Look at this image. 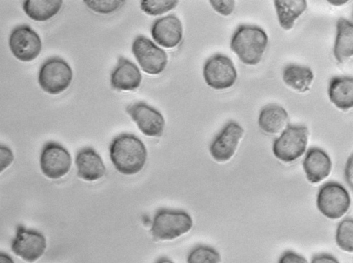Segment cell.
Returning a JSON list of instances; mask_svg holds the SVG:
<instances>
[{
    "instance_id": "obj_14",
    "label": "cell",
    "mask_w": 353,
    "mask_h": 263,
    "mask_svg": "<svg viewBox=\"0 0 353 263\" xmlns=\"http://www.w3.org/2000/svg\"><path fill=\"white\" fill-rule=\"evenodd\" d=\"M150 33L157 44L172 48L178 45L183 39V25L176 15L168 14L153 22Z\"/></svg>"
},
{
    "instance_id": "obj_32",
    "label": "cell",
    "mask_w": 353,
    "mask_h": 263,
    "mask_svg": "<svg viewBox=\"0 0 353 263\" xmlns=\"http://www.w3.org/2000/svg\"><path fill=\"white\" fill-rule=\"evenodd\" d=\"M345 178L347 182L349 183L350 186L352 187V156H351L347 161L345 167Z\"/></svg>"
},
{
    "instance_id": "obj_17",
    "label": "cell",
    "mask_w": 353,
    "mask_h": 263,
    "mask_svg": "<svg viewBox=\"0 0 353 263\" xmlns=\"http://www.w3.org/2000/svg\"><path fill=\"white\" fill-rule=\"evenodd\" d=\"M303 166L307 180L312 183H317L330 174L332 162L325 151L313 147L307 152Z\"/></svg>"
},
{
    "instance_id": "obj_3",
    "label": "cell",
    "mask_w": 353,
    "mask_h": 263,
    "mask_svg": "<svg viewBox=\"0 0 353 263\" xmlns=\"http://www.w3.org/2000/svg\"><path fill=\"white\" fill-rule=\"evenodd\" d=\"M192 224L187 212L162 208L154 214L150 232L155 240H171L188 232Z\"/></svg>"
},
{
    "instance_id": "obj_35",
    "label": "cell",
    "mask_w": 353,
    "mask_h": 263,
    "mask_svg": "<svg viewBox=\"0 0 353 263\" xmlns=\"http://www.w3.org/2000/svg\"><path fill=\"white\" fill-rule=\"evenodd\" d=\"M156 263H173V262L168 258L161 257Z\"/></svg>"
},
{
    "instance_id": "obj_30",
    "label": "cell",
    "mask_w": 353,
    "mask_h": 263,
    "mask_svg": "<svg viewBox=\"0 0 353 263\" xmlns=\"http://www.w3.org/2000/svg\"><path fill=\"white\" fill-rule=\"evenodd\" d=\"M278 263H307V262L302 255L288 251L281 256Z\"/></svg>"
},
{
    "instance_id": "obj_10",
    "label": "cell",
    "mask_w": 353,
    "mask_h": 263,
    "mask_svg": "<svg viewBox=\"0 0 353 263\" xmlns=\"http://www.w3.org/2000/svg\"><path fill=\"white\" fill-rule=\"evenodd\" d=\"M71 165V156L63 146L55 142L45 144L40 156V167L46 176L60 178L68 173Z\"/></svg>"
},
{
    "instance_id": "obj_13",
    "label": "cell",
    "mask_w": 353,
    "mask_h": 263,
    "mask_svg": "<svg viewBox=\"0 0 353 263\" xmlns=\"http://www.w3.org/2000/svg\"><path fill=\"white\" fill-rule=\"evenodd\" d=\"M243 133L244 130L239 123L234 121L227 123L210 146L209 150L213 158L218 162L230 160L234 154Z\"/></svg>"
},
{
    "instance_id": "obj_29",
    "label": "cell",
    "mask_w": 353,
    "mask_h": 263,
    "mask_svg": "<svg viewBox=\"0 0 353 263\" xmlns=\"http://www.w3.org/2000/svg\"><path fill=\"white\" fill-rule=\"evenodd\" d=\"M14 160L12 150L7 146L0 144V173L9 167Z\"/></svg>"
},
{
    "instance_id": "obj_11",
    "label": "cell",
    "mask_w": 353,
    "mask_h": 263,
    "mask_svg": "<svg viewBox=\"0 0 353 263\" xmlns=\"http://www.w3.org/2000/svg\"><path fill=\"white\" fill-rule=\"evenodd\" d=\"M126 112L145 136L160 137L164 131L165 119L161 113L143 101L127 106Z\"/></svg>"
},
{
    "instance_id": "obj_22",
    "label": "cell",
    "mask_w": 353,
    "mask_h": 263,
    "mask_svg": "<svg viewBox=\"0 0 353 263\" xmlns=\"http://www.w3.org/2000/svg\"><path fill=\"white\" fill-rule=\"evenodd\" d=\"M284 83L299 92L309 90L314 79V74L308 67L290 64L285 67L283 72Z\"/></svg>"
},
{
    "instance_id": "obj_16",
    "label": "cell",
    "mask_w": 353,
    "mask_h": 263,
    "mask_svg": "<svg viewBox=\"0 0 353 263\" xmlns=\"http://www.w3.org/2000/svg\"><path fill=\"white\" fill-rule=\"evenodd\" d=\"M75 164L78 176L88 182L99 180L106 171L101 157L90 147H83L78 151Z\"/></svg>"
},
{
    "instance_id": "obj_33",
    "label": "cell",
    "mask_w": 353,
    "mask_h": 263,
    "mask_svg": "<svg viewBox=\"0 0 353 263\" xmlns=\"http://www.w3.org/2000/svg\"><path fill=\"white\" fill-rule=\"evenodd\" d=\"M0 263H14L8 255L0 252Z\"/></svg>"
},
{
    "instance_id": "obj_1",
    "label": "cell",
    "mask_w": 353,
    "mask_h": 263,
    "mask_svg": "<svg viewBox=\"0 0 353 263\" xmlns=\"http://www.w3.org/2000/svg\"><path fill=\"white\" fill-rule=\"evenodd\" d=\"M109 152L115 169L126 176L141 171L147 160L144 143L132 134L123 133L114 137L110 145Z\"/></svg>"
},
{
    "instance_id": "obj_28",
    "label": "cell",
    "mask_w": 353,
    "mask_h": 263,
    "mask_svg": "<svg viewBox=\"0 0 353 263\" xmlns=\"http://www.w3.org/2000/svg\"><path fill=\"white\" fill-rule=\"evenodd\" d=\"M209 2L216 12L223 16L231 14L235 8L234 0L210 1Z\"/></svg>"
},
{
    "instance_id": "obj_26",
    "label": "cell",
    "mask_w": 353,
    "mask_h": 263,
    "mask_svg": "<svg viewBox=\"0 0 353 263\" xmlns=\"http://www.w3.org/2000/svg\"><path fill=\"white\" fill-rule=\"evenodd\" d=\"M178 3L175 0H143L140 2V8L148 15L157 16L174 9Z\"/></svg>"
},
{
    "instance_id": "obj_25",
    "label": "cell",
    "mask_w": 353,
    "mask_h": 263,
    "mask_svg": "<svg viewBox=\"0 0 353 263\" xmlns=\"http://www.w3.org/2000/svg\"><path fill=\"white\" fill-rule=\"evenodd\" d=\"M221 256L217 251L205 245L195 246L189 253L188 263H220Z\"/></svg>"
},
{
    "instance_id": "obj_9",
    "label": "cell",
    "mask_w": 353,
    "mask_h": 263,
    "mask_svg": "<svg viewBox=\"0 0 353 263\" xmlns=\"http://www.w3.org/2000/svg\"><path fill=\"white\" fill-rule=\"evenodd\" d=\"M9 47L19 61L28 62L36 59L41 50V41L37 33L27 25L14 28L9 37Z\"/></svg>"
},
{
    "instance_id": "obj_23",
    "label": "cell",
    "mask_w": 353,
    "mask_h": 263,
    "mask_svg": "<svg viewBox=\"0 0 353 263\" xmlns=\"http://www.w3.org/2000/svg\"><path fill=\"white\" fill-rule=\"evenodd\" d=\"M62 3L61 0H28L23 1V9L30 19L45 21L59 12Z\"/></svg>"
},
{
    "instance_id": "obj_15",
    "label": "cell",
    "mask_w": 353,
    "mask_h": 263,
    "mask_svg": "<svg viewBox=\"0 0 353 263\" xmlns=\"http://www.w3.org/2000/svg\"><path fill=\"white\" fill-rule=\"evenodd\" d=\"M141 81L139 67L128 59L120 56L110 74L112 87L117 90L132 91L140 86Z\"/></svg>"
},
{
    "instance_id": "obj_12",
    "label": "cell",
    "mask_w": 353,
    "mask_h": 263,
    "mask_svg": "<svg viewBox=\"0 0 353 263\" xmlns=\"http://www.w3.org/2000/svg\"><path fill=\"white\" fill-rule=\"evenodd\" d=\"M46 247L45 237L39 232L19 225L12 242V250L23 260L33 262L44 253Z\"/></svg>"
},
{
    "instance_id": "obj_6",
    "label": "cell",
    "mask_w": 353,
    "mask_h": 263,
    "mask_svg": "<svg viewBox=\"0 0 353 263\" xmlns=\"http://www.w3.org/2000/svg\"><path fill=\"white\" fill-rule=\"evenodd\" d=\"M132 52L143 71L147 74H159L167 65L166 52L145 36L139 35L134 39Z\"/></svg>"
},
{
    "instance_id": "obj_31",
    "label": "cell",
    "mask_w": 353,
    "mask_h": 263,
    "mask_svg": "<svg viewBox=\"0 0 353 263\" xmlns=\"http://www.w3.org/2000/svg\"><path fill=\"white\" fill-rule=\"evenodd\" d=\"M311 263H339L336 257L327 253L317 254L313 256Z\"/></svg>"
},
{
    "instance_id": "obj_21",
    "label": "cell",
    "mask_w": 353,
    "mask_h": 263,
    "mask_svg": "<svg viewBox=\"0 0 353 263\" xmlns=\"http://www.w3.org/2000/svg\"><path fill=\"white\" fill-rule=\"evenodd\" d=\"M288 119L285 109L278 105L264 107L259 116V127L266 133L276 134L285 126Z\"/></svg>"
},
{
    "instance_id": "obj_34",
    "label": "cell",
    "mask_w": 353,
    "mask_h": 263,
    "mask_svg": "<svg viewBox=\"0 0 353 263\" xmlns=\"http://www.w3.org/2000/svg\"><path fill=\"white\" fill-rule=\"evenodd\" d=\"M328 2L331 4H332L333 6H341V5H343L345 4V3L347 2V1H341V0H339V1H328Z\"/></svg>"
},
{
    "instance_id": "obj_8",
    "label": "cell",
    "mask_w": 353,
    "mask_h": 263,
    "mask_svg": "<svg viewBox=\"0 0 353 263\" xmlns=\"http://www.w3.org/2000/svg\"><path fill=\"white\" fill-rule=\"evenodd\" d=\"M316 205L322 214L330 219L343 215L350 205V198L347 190L339 183L330 182L319 191Z\"/></svg>"
},
{
    "instance_id": "obj_18",
    "label": "cell",
    "mask_w": 353,
    "mask_h": 263,
    "mask_svg": "<svg viewBox=\"0 0 353 263\" xmlns=\"http://www.w3.org/2000/svg\"><path fill=\"white\" fill-rule=\"evenodd\" d=\"M330 101L339 109L347 110L353 106V78L348 76L332 78L329 83Z\"/></svg>"
},
{
    "instance_id": "obj_24",
    "label": "cell",
    "mask_w": 353,
    "mask_h": 263,
    "mask_svg": "<svg viewBox=\"0 0 353 263\" xmlns=\"http://www.w3.org/2000/svg\"><path fill=\"white\" fill-rule=\"evenodd\" d=\"M336 242L338 246L345 251H353V220L348 218L341 221L337 227Z\"/></svg>"
},
{
    "instance_id": "obj_20",
    "label": "cell",
    "mask_w": 353,
    "mask_h": 263,
    "mask_svg": "<svg viewBox=\"0 0 353 263\" xmlns=\"http://www.w3.org/2000/svg\"><path fill=\"white\" fill-rule=\"evenodd\" d=\"M274 7L281 27L289 30L294 27V22L307 8L305 0H276Z\"/></svg>"
},
{
    "instance_id": "obj_27",
    "label": "cell",
    "mask_w": 353,
    "mask_h": 263,
    "mask_svg": "<svg viewBox=\"0 0 353 263\" xmlns=\"http://www.w3.org/2000/svg\"><path fill=\"white\" fill-rule=\"evenodd\" d=\"M86 6L93 12L99 14H110L122 7L124 0H86L83 1Z\"/></svg>"
},
{
    "instance_id": "obj_7",
    "label": "cell",
    "mask_w": 353,
    "mask_h": 263,
    "mask_svg": "<svg viewBox=\"0 0 353 263\" xmlns=\"http://www.w3.org/2000/svg\"><path fill=\"white\" fill-rule=\"evenodd\" d=\"M203 76L207 85L215 90H225L233 86L237 78V72L232 60L216 54L205 61Z\"/></svg>"
},
{
    "instance_id": "obj_4",
    "label": "cell",
    "mask_w": 353,
    "mask_h": 263,
    "mask_svg": "<svg viewBox=\"0 0 353 263\" xmlns=\"http://www.w3.org/2000/svg\"><path fill=\"white\" fill-rule=\"evenodd\" d=\"M72 78L73 72L70 65L63 59L52 57L41 65L38 82L47 93L58 94L70 86Z\"/></svg>"
},
{
    "instance_id": "obj_5",
    "label": "cell",
    "mask_w": 353,
    "mask_h": 263,
    "mask_svg": "<svg viewBox=\"0 0 353 263\" xmlns=\"http://www.w3.org/2000/svg\"><path fill=\"white\" fill-rule=\"evenodd\" d=\"M308 129L302 125H288L273 143L272 151L279 160L289 162L296 160L305 151Z\"/></svg>"
},
{
    "instance_id": "obj_19",
    "label": "cell",
    "mask_w": 353,
    "mask_h": 263,
    "mask_svg": "<svg viewBox=\"0 0 353 263\" xmlns=\"http://www.w3.org/2000/svg\"><path fill=\"white\" fill-rule=\"evenodd\" d=\"M333 52L335 59L341 63L353 54V24L345 18L341 17L337 21Z\"/></svg>"
},
{
    "instance_id": "obj_2",
    "label": "cell",
    "mask_w": 353,
    "mask_h": 263,
    "mask_svg": "<svg viewBox=\"0 0 353 263\" xmlns=\"http://www.w3.org/2000/svg\"><path fill=\"white\" fill-rule=\"evenodd\" d=\"M268 42V36L260 27L241 25L232 36L230 48L241 62L254 65L261 61Z\"/></svg>"
}]
</instances>
